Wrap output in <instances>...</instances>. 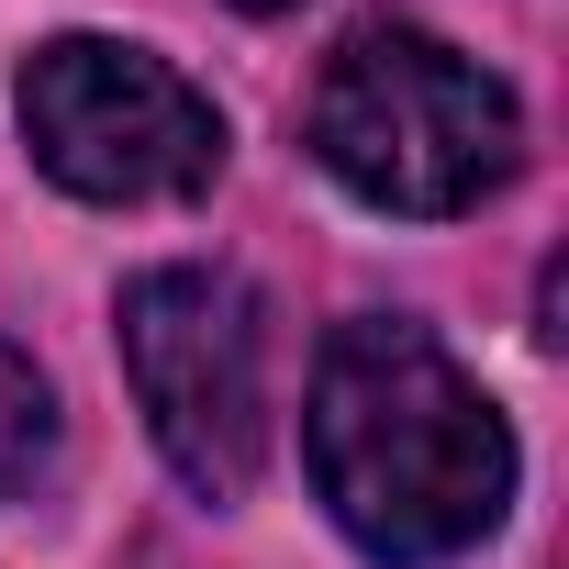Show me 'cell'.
Segmentation results:
<instances>
[{
  "label": "cell",
  "instance_id": "cell-4",
  "mask_svg": "<svg viewBox=\"0 0 569 569\" xmlns=\"http://www.w3.org/2000/svg\"><path fill=\"white\" fill-rule=\"evenodd\" d=\"M12 112H23L34 168L101 212H168L223 179L212 90H190L157 46H123V34H46L23 57Z\"/></svg>",
  "mask_w": 569,
  "mask_h": 569
},
{
  "label": "cell",
  "instance_id": "cell-3",
  "mask_svg": "<svg viewBox=\"0 0 569 569\" xmlns=\"http://www.w3.org/2000/svg\"><path fill=\"white\" fill-rule=\"evenodd\" d=\"M112 336L157 458L201 502H246V480L268 469V302L212 257H168L123 279Z\"/></svg>",
  "mask_w": 569,
  "mask_h": 569
},
{
  "label": "cell",
  "instance_id": "cell-6",
  "mask_svg": "<svg viewBox=\"0 0 569 569\" xmlns=\"http://www.w3.org/2000/svg\"><path fill=\"white\" fill-rule=\"evenodd\" d=\"M234 12H291V0H234Z\"/></svg>",
  "mask_w": 569,
  "mask_h": 569
},
{
  "label": "cell",
  "instance_id": "cell-5",
  "mask_svg": "<svg viewBox=\"0 0 569 569\" xmlns=\"http://www.w3.org/2000/svg\"><path fill=\"white\" fill-rule=\"evenodd\" d=\"M46 469H57V391L23 347H0V502L46 491Z\"/></svg>",
  "mask_w": 569,
  "mask_h": 569
},
{
  "label": "cell",
  "instance_id": "cell-1",
  "mask_svg": "<svg viewBox=\"0 0 569 569\" xmlns=\"http://www.w3.org/2000/svg\"><path fill=\"white\" fill-rule=\"evenodd\" d=\"M302 469L369 569L469 558L513 513V425L413 313H358L325 336L302 391Z\"/></svg>",
  "mask_w": 569,
  "mask_h": 569
},
{
  "label": "cell",
  "instance_id": "cell-2",
  "mask_svg": "<svg viewBox=\"0 0 569 569\" xmlns=\"http://www.w3.org/2000/svg\"><path fill=\"white\" fill-rule=\"evenodd\" d=\"M313 157L347 201L458 223L525 168V101L425 23H358L313 79Z\"/></svg>",
  "mask_w": 569,
  "mask_h": 569
}]
</instances>
